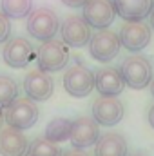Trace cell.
<instances>
[{
    "label": "cell",
    "instance_id": "cell-18",
    "mask_svg": "<svg viewBox=\"0 0 154 156\" xmlns=\"http://www.w3.org/2000/svg\"><path fill=\"white\" fill-rule=\"evenodd\" d=\"M71 127H73V120L65 116H58L53 118L47 127H45V133H44V138L54 142V144H62V142H67L69 136H71Z\"/></svg>",
    "mask_w": 154,
    "mask_h": 156
},
{
    "label": "cell",
    "instance_id": "cell-11",
    "mask_svg": "<svg viewBox=\"0 0 154 156\" xmlns=\"http://www.w3.org/2000/svg\"><path fill=\"white\" fill-rule=\"evenodd\" d=\"M83 20L94 29H107L116 18L113 0H87L83 5Z\"/></svg>",
    "mask_w": 154,
    "mask_h": 156
},
{
    "label": "cell",
    "instance_id": "cell-21",
    "mask_svg": "<svg viewBox=\"0 0 154 156\" xmlns=\"http://www.w3.org/2000/svg\"><path fill=\"white\" fill-rule=\"evenodd\" d=\"M18 98V83L15 78L0 75V109H5Z\"/></svg>",
    "mask_w": 154,
    "mask_h": 156
},
{
    "label": "cell",
    "instance_id": "cell-12",
    "mask_svg": "<svg viewBox=\"0 0 154 156\" xmlns=\"http://www.w3.org/2000/svg\"><path fill=\"white\" fill-rule=\"evenodd\" d=\"M100 138V125L93 116H78L73 120L69 142L75 149H87L94 145Z\"/></svg>",
    "mask_w": 154,
    "mask_h": 156
},
{
    "label": "cell",
    "instance_id": "cell-1",
    "mask_svg": "<svg viewBox=\"0 0 154 156\" xmlns=\"http://www.w3.org/2000/svg\"><path fill=\"white\" fill-rule=\"evenodd\" d=\"M120 73L125 82V85H129L131 89H145L147 85H151L154 75V66L149 56L145 55H129L127 58H123V62L120 64Z\"/></svg>",
    "mask_w": 154,
    "mask_h": 156
},
{
    "label": "cell",
    "instance_id": "cell-26",
    "mask_svg": "<svg viewBox=\"0 0 154 156\" xmlns=\"http://www.w3.org/2000/svg\"><path fill=\"white\" fill-rule=\"evenodd\" d=\"M149 26H151V29H154V7L151 11V15H149Z\"/></svg>",
    "mask_w": 154,
    "mask_h": 156
},
{
    "label": "cell",
    "instance_id": "cell-22",
    "mask_svg": "<svg viewBox=\"0 0 154 156\" xmlns=\"http://www.w3.org/2000/svg\"><path fill=\"white\" fill-rule=\"evenodd\" d=\"M9 38H11V18L4 11H0V44L7 42Z\"/></svg>",
    "mask_w": 154,
    "mask_h": 156
},
{
    "label": "cell",
    "instance_id": "cell-28",
    "mask_svg": "<svg viewBox=\"0 0 154 156\" xmlns=\"http://www.w3.org/2000/svg\"><path fill=\"white\" fill-rule=\"evenodd\" d=\"M151 94L154 96V78H152V82H151Z\"/></svg>",
    "mask_w": 154,
    "mask_h": 156
},
{
    "label": "cell",
    "instance_id": "cell-9",
    "mask_svg": "<svg viewBox=\"0 0 154 156\" xmlns=\"http://www.w3.org/2000/svg\"><path fill=\"white\" fill-rule=\"evenodd\" d=\"M60 37L67 47H83L93 37L91 26L83 20V16L69 15L60 22Z\"/></svg>",
    "mask_w": 154,
    "mask_h": 156
},
{
    "label": "cell",
    "instance_id": "cell-4",
    "mask_svg": "<svg viewBox=\"0 0 154 156\" xmlns=\"http://www.w3.org/2000/svg\"><path fill=\"white\" fill-rule=\"evenodd\" d=\"M38 107L31 98H16L11 105L5 107L4 122L16 131H26L38 122Z\"/></svg>",
    "mask_w": 154,
    "mask_h": 156
},
{
    "label": "cell",
    "instance_id": "cell-19",
    "mask_svg": "<svg viewBox=\"0 0 154 156\" xmlns=\"http://www.w3.org/2000/svg\"><path fill=\"white\" fill-rule=\"evenodd\" d=\"M26 156H62V149L58 147V144L47 138H35L29 144Z\"/></svg>",
    "mask_w": 154,
    "mask_h": 156
},
{
    "label": "cell",
    "instance_id": "cell-25",
    "mask_svg": "<svg viewBox=\"0 0 154 156\" xmlns=\"http://www.w3.org/2000/svg\"><path fill=\"white\" fill-rule=\"evenodd\" d=\"M149 123H151V127L154 129V105L149 109Z\"/></svg>",
    "mask_w": 154,
    "mask_h": 156
},
{
    "label": "cell",
    "instance_id": "cell-7",
    "mask_svg": "<svg viewBox=\"0 0 154 156\" xmlns=\"http://www.w3.org/2000/svg\"><path fill=\"white\" fill-rule=\"evenodd\" d=\"M2 58L9 67L24 69L33 62V58H37V53H35L33 44L27 38L15 37V38H9L5 42L4 51H2Z\"/></svg>",
    "mask_w": 154,
    "mask_h": 156
},
{
    "label": "cell",
    "instance_id": "cell-6",
    "mask_svg": "<svg viewBox=\"0 0 154 156\" xmlns=\"http://www.w3.org/2000/svg\"><path fill=\"white\" fill-rule=\"evenodd\" d=\"M121 49L120 37L111 29H98L89 40V53L98 62H111Z\"/></svg>",
    "mask_w": 154,
    "mask_h": 156
},
{
    "label": "cell",
    "instance_id": "cell-24",
    "mask_svg": "<svg viewBox=\"0 0 154 156\" xmlns=\"http://www.w3.org/2000/svg\"><path fill=\"white\" fill-rule=\"evenodd\" d=\"M85 2L87 0H62V4L67 5V7H83Z\"/></svg>",
    "mask_w": 154,
    "mask_h": 156
},
{
    "label": "cell",
    "instance_id": "cell-17",
    "mask_svg": "<svg viewBox=\"0 0 154 156\" xmlns=\"http://www.w3.org/2000/svg\"><path fill=\"white\" fill-rule=\"evenodd\" d=\"M129 147L127 140L120 133H105L100 134L94 144V156H127Z\"/></svg>",
    "mask_w": 154,
    "mask_h": 156
},
{
    "label": "cell",
    "instance_id": "cell-2",
    "mask_svg": "<svg viewBox=\"0 0 154 156\" xmlns=\"http://www.w3.org/2000/svg\"><path fill=\"white\" fill-rule=\"evenodd\" d=\"M37 64L40 71L56 73L69 64V47L62 40L51 38L40 44L37 49Z\"/></svg>",
    "mask_w": 154,
    "mask_h": 156
},
{
    "label": "cell",
    "instance_id": "cell-13",
    "mask_svg": "<svg viewBox=\"0 0 154 156\" xmlns=\"http://www.w3.org/2000/svg\"><path fill=\"white\" fill-rule=\"evenodd\" d=\"M24 91L33 102H45L54 93V80L45 71H29L24 78Z\"/></svg>",
    "mask_w": 154,
    "mask_h": 156
},
{
    "label": "cell",
    "instance_id": "cell-27",
    "mask_svg": "<svg viewBox=\"0 0 154 156\" xmlns=\"http://www.w3.org/2000/svg\"><path fill=\"white\" fill-rule=\"evenodd\" d=\"M2 123H4V111L0 109V129H2Z\"/></svg>",
    "mask_w": 154,
    "mask_h": 156
},
{
    "label": "cell",
    "instance_id": "cell-29",
    "mask_svg": "<svg viewBox=\"0 0 154 156\" xmlns=\"http://www.w3.org/2000/svg\"><path fill=\"white\" fill-rule=\"evenodd\" d=\"M127 156H145L143 153H132V154H127Z\"/></svg>",
    "mask_w": 154,
    "mask_h": 156
},
{
    "label": "cell",
    "instance_id": "cell-3",
    "mask_svg": "<svg viewBox=\"0 0 154 156\" xmlns=\"http://www.w3.org/2000/svg\"><path fill=\"white\" fill-rule=\"evenodd\" d=\"M58 31H60V20H58V15L51 7H38L29 13L27 33L33 38L45 42V40L54 38Z\"/></svg>",
    "mask_w": 154,
    "mask_h": 156
},
{
    "label": "cell",
    "instance_id": "cell-23",
    "mask_svg": "<svg viewBox=\"0 0 154 156\" xmlns=\"http://www.w3.org/2000/svg\"><path fill=\"white\" fill-rule=\"evenodd\" d=\"M62 156H91V154L85 149H75V147H71L67 151H62Z\"/></svg>",
    "mask_w": 154,
    "mask_h": 156
},
{
    "label": "cell",
    "instance_id": "cell-20",
    "mask_svg": "<svg viewBox=\"0 0 154 156\" xmlns=\"http://www.w3.org/2000/svg\"><path fill=\"white\" fill-rule=\"evenodd\" d=\"M2 11L9 18H24L33 11V0H0Z\"/></svg>",
    "mask_w": 154,
    "mask_h": 156
},
{
    "label": "cell",
    "instance_id": "cell-15",
    "mask_svg": "<svg viewBox=\"0 0 154 156\" xmlns=\"http://www.w3.org/2000/svg\"><path fill=\"white\" fill-rule=\"evenodd\" d=\"M114 11L125 22L145 20L154 7V0H113Z\"/></svg>",
    "mask_w": 154,
    "mask_h": 156
},
{
    "label": "cell",
    "instance_id": "cell-8",
    "mask_svg": "<svg viewBox=\"0 0 154 156\" xmlns=\"http://www.w3.org/2000/svg\"><path fill=\"white\" fill-rule=\"evenodd\" d=\"M121 47H125L131 53H140L142 49H145L151 38H152V29L149 24H145L143 20L140 22H125L118 33Z\"/></svg>",
    "mask_w": 154,
    "mask_h": 156
},
{
    "label": "cell",
    "instance_id": "cell-5",
    "mask_svg": "<svg viewBox=\"0 0 154 156\" xmlns=\"http://www.w3.org/2000/svg\"><path fill=\"white\" fill-rule=\"evenodd\" d=\"M64 89L75 98L89 96L94 89V73L83 64H73L64 75Z\"/></svg>",
    "mask_w": 154,
    "mask_h": 156
},
{
    "label": "cell",
    "instance_id": "cell-10",
    "mask_svg": "<svg viewBox=\"0 0 154 156\" xmlns=\"http://www.w3.org/2000/svg\"><path fill=\"white\" fill-rule=\"evenodd\" d=\"M91 113L98 125L113 127L121 122V118L125 115V107H123V102L118 100L116 96H98L93 102Z\"/></svg>",
    "mask_w": 154,
    "mask_h": 156
},
{
    "label": "cell",
    "instance_id": "cell-16",
    "mask_svg": "<svg viewBox=\"0 0 154 156\" xmlns=\"http://www.w3.org/2000/svg\"><path fill=\"white\" fill-rule=\"evenodd\" d=\"M27 147H29V142L22 131H16L13 127L0 129V154L2 156H26Z\"/></svg>",
    "mask_w": 154,
    "mask_h": 156
},
{
    "label": "cell",
    "instance_id": "cell-14",
    "mask_svg": "<svg viewBox=\"0 0 154 156\" xmlns=\"http://www.w3.org/2000/svg\"><path fill=\"white\" fill-rule=\"evenodd\" d=\"M125 87L120 69L116 67H100L94 71V89L100 96H118Z\"/></svg>",
    "mask_w": 154,
    "mask_h": 156
}]
</instances>
